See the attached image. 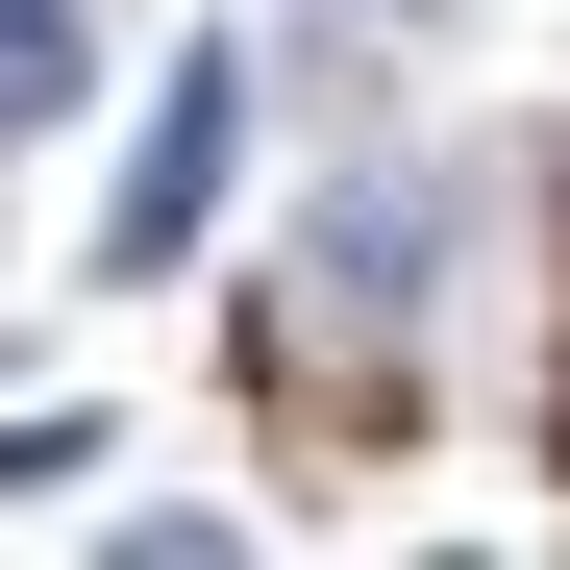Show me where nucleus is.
I'll list each match as a JSON object with an SVG mask.
<instances>
[{
    "instance_id": "7ed1b4c3",
    "label": "nucleus",
    "mask_w": 570,
    "mask_h": 570,
    "mask_svg": "<svg viewBox=\"0 0 570 570\" xmlns=\"http://www.w3.org/2000/svg\"><path fill=\"white\" fill-rule=\"evenodd\" d=\"M75 471H100V422H75V397H26V422H0V497H75Z\"/></svg>"
},
{
    "instance_id": "f257e3e1",
    "label": "nucleus",
    "mask_w": 570,
    "mask_h": 570,
    "mask_svg": "<svg viewBox=\"0 0 570 570\" xmlns=\"http://www.w3.org/2000/svg\"><path fill=\"white\" fill-rule=\"evenodd\" d=\"M224 149H248V50H174V100H149V149H125V199H100V273H199Z\"/></svg>"
},
{
    "instance_id": "20e7f679",
    "label": "nucleus",
    "mask_w": 570,
    "mask_h": 570,
    "mask_svg": "<svg viewBox=\"0 0 570 570\" xmlns=\"http://www.w3.org/2000/svg\"><path fill=\"white\" fill-rule=\"evenodd\" d=\"M397 26H422V0H397Z\"/></svg>"
},
{
    "instance_id": "f03ea898",
    "label": "nucleus",
    "mask_w": 570,
    "mask_h": 570,
    "mask_svg": "<svg viewBox=\"0 0 570 570\" xmlns=\"http://www.w3.org/2000/svg\"><path fill=\"white\" fill-rule=\"evenodd\" d=\"M75 100H100V26H75V0H0V149L75 125Z\"/></svg>"
}]
</instances>
